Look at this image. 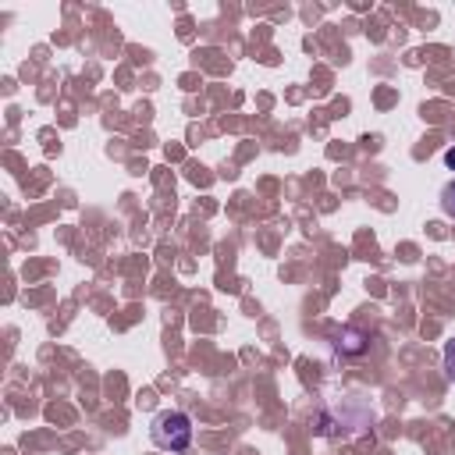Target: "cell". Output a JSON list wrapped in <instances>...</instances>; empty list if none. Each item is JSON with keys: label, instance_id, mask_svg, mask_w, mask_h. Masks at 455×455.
<instances>
[{"label": "cell", "instance_id": "6da1fadb", "mask_svg": "<svg viewBox=\"0 0 455 455\" xmlns=\"http://www.w3.org/2000/svg\"><path fill=\"white\" fill-rule=\"evenodd\" d=\"M149 430H153V444L164 451H185L192 444V419L185 412H160Z\"/></svg>", "mask_w": 455, "mask_h": 455}, {"label": "cell", "instance_id": "7a4b0ae2", "mask_svg": "<svg viewBox=\"0 0 455 455\" xmlns=\"http://www.w3.org/2000/svg\"><path fill=\"white\" fill-rule=\"evenodd\" d=\"M441 210H444L448 217H455V181H448V185L441 188Z\"/></svg>", "mask_w": 455, "mask_h": 455}, {"label": "cell", "instance_id": "3957f363", "mask_svg": "<svg viewBox=\"0 0 455 455\" xmlns=\"http://www.w3.org/2000/svg\"><path fill=\"white\" fill-rule=\"evenodd\" d=\"M444 373H448V380L455 384V338L444 345Z\"/></svg>", "mask_w": 455, "mask_h": 455}, {"label": "cell", "instance_id": "277c9868", "mask_svg": "<svg viewBox=\"0 0 455 455\" xmlns=\"http://www.w3.org/2000/svg\"><path fill=\"white\" fill-rule=\"evenodd\" d=\"M444 164L455 171V146H451V149H444Z\"/></svg>", "mask_w": 455, "mask_h": 455}]
</instances>
